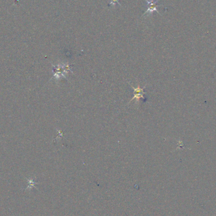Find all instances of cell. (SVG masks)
Segmentation results:
<instances>
[{"label": "cell", "instance_id": "6da1fadb", "mask_svg": "<svg viewBox=\"0 0 216 216\" xmlns=\"http://www.w3.org/2000/svg\"><path fill=\"white\" fill-rule=\"evenodd\" d=\"M145 1L147 3V9L146 10V12L143 14V16L146 15V14L152 13L153 12H157L159 15H161V13L159 12V10L157 9V6H159V5H157V3L159 2V0H151V1H149V0H145Z\"/></svg>", "mask_w": 216, "mask_h": 216}, {"label": "cell", "instance_id": "3957f363", "mask_svg": "<svg viewBox=\"0 0 216 216\" xmlns=\"http://www.w3.org/2000/svg\"><path fill=\"white\" fill-rule=\"evenodd\" d=\"M115 3L119 5V6H121V4L119 3V0H111L110 3H109V6H111V5H114V4H115Z\"/></svg>", "mask_w": 216, "mask_h": 216}, {"label": "cell", "instance_id": "7a4b0ae2", "mask_svg": "<svg viewBox=\"0 0 216 216\" xmlns=\"http://www.w3.org/2000/svg\"><path fill=\"white\" fill-rule=\"evenodd\" d=\"M133 89L134 90V91L135 92V95L133 96V97L131 99V101L133 100H134V99H136L137 100H138L140 98L142 99H143L144 97L143 96V94H144V92H143V89L140 88L139 86L137 87V88H134V87H132Z\"/></svg>", "mask_w": 216, "mask_h": 216}]
</instances>
